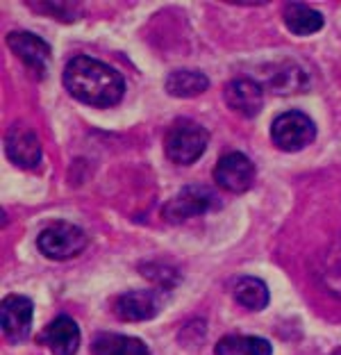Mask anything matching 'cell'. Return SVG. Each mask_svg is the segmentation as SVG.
Returning <instances> with one entry per match:
<instances>
[{
    "instance_id": "cell-9",
    "label": "cell",
    "mask_w": 341,
    "mask_h": 355,
    "mask_svg": "<svg viewBox=\"0 0 341 355\" xmlns=\"http://www.w3.org/2000/svg\"><path fill=\"white\" fill-rule=\"evenodd\" d=\"M5 153L21 168H35L42 162V141H39L37 132L28 128L26 123H14L5 135Z\"/></svg>"
},
{
    "instance_id": "cell-2",
    "label": "cell",
    "mask_w": 341,
    "mask_h": 355,
    "mask_svg": "<svg viewBox=\"0 0 341 355\" xmlns=\"http://www.w3.org/2000/svg\"><path fill=\"white\" fill-rule=\"evenodd\" d=\"M209 132L191 119H177L164 135V153L173 164L198 162L207 148Z\"/></svg>"
},
{
    "instance_id": "cell-3",
    "label": "cell",
    "mask_w": 341,
    "mask_h": 355,
    "mask_svg": "<svg viewBox=\"0 0 341 355\" xmlns=\"http://www.w3.org/2000/svg\"><path fill=\"white\" fill-rule=\"evenodd\" d=\"M87 232L76 223L69 221H53L39 232L37 248L48 260L64 262L80 255L87 248Z\"/></svg>"
},
{
    "instance_id": "cell-1",
    "label": "cell",
    "mask_w": 341,
    "mask_h": 355,
    "mask_svg": "<svg viewBox=\"0 0 341 355\" xmlns=\"http://www.w3.org/2000/svg\"><path fill=\"white\" fill-rule=\"evenodd\" d=\"M64 87L76 101L98 110L119 105L125 94L123 76L110 64L89 58V55H78L67 64Z\"/></svg>"
},
{
    "instance_id": "cell-8",
    "label": "cell",
    "mask_w": 341,
    "mask_h": 355,
    "mask_svg": "<svg viewBox=\"0 0 341 355\" xmlns=\"http://www.w3.org/2000/svg\"><path fill=\"white\" fill-rule=\"evenodd\" d=\"M32 312L35 305L28 296L7 294L0 303V324H3V335L10 344H21L28 340L32 330Z\"/></svg>"
},
{
    "instance_id": "cell-17",
    "label": "cell",
    "mask_w": 341,
    "mask_h": 355,
    "mask_svg": "<svg viewBox=\"0 0 341 355\" xmlns=\"http://www.w3.org/2000/svg\"><path fill=\"white\" fill-rule=\"evenodd\" d=\"M271 342L255 335H225L214 346V355H271Z\"/></svg>"
},
{
    "instance_id": "cell-16",
    "label": "cell",
    "mask_w": 341,
    "mask_h": 355,
    "mask_svg": "<svg viewBox=\"0 0 341 355\" xmlns=\"http://www.w3.org/2000/svg\"><path fill=\"white\" fill-rule=\"evenodd\" d=\"M94 355H150L148 346L137 337L119 333H100L91 342Z\"/></svg>"
},
{
    "instance_id": "cell-12",
    "label": "cell",
    "mask_w": 341,
    "mask_h": 355,
    "mask_svg": "<svg viewBox=\"0 0 341 355\" xmlns=\"http://www.w3.org/2000/svg\"><path fill=\"white\" fill-rule=\"evenodd\" d=\"M39 344H44L53 355H76L80 349V328L69 314H60L42 330Z\"/></svg>"
},
{
    "instance_id": "cell-4",
    "label": "cell",
    "mask_w": 341,
    "mask_h": 355,
    "mask_svg": "<svg viewBox=\"0 0 341 355\" xmlns=\"http://www.w3.org/2000/svg\"><path fill=\"white\" fill-rule=\"evenodd\" d=\"M221 200L218 196L202 184H186L180 191L175 193L173 198L168 200L161 209V219L166 223H184L193 219V216H200V214H207L212 209H218Z\"/></svg>"
},
{
    "instance_id": "cell-19",
    "label": "cell",
    "mask_w": 341,
    "mask_h": 355,
    "mask_svg": "<svg viewBox=\"0 0 341 355\" xmlns=\"http://www.w3.org/2000/svg\"><path fill=\"white\" fill-rule=\"evenodd\" d=\"M332 355H341V346H339V349H337L335 353H332Z\"/></svg>"
},
{
    "instance_id": "cell-15",
    "label": "cell",
    "mask_w": 341,
    "mask_h": 355,
    "mask_svg": "<svg viewBox=\"0 0 341 355\" xmlns=\"http://www.w3.org/2000/svg\"><path fill=\"white\" fill-rule=\"evenodd\" d=\"M232 296L241 308H246L250 312H259L269 305V287L264 280H259L255 276H243L237 278L232 285Z\"/></svg>"
},
{
    "instance_id": "cell-18",
    "label": "cell",
    "mask_w": 341,
    "mask_h": 355,
    "mask_svg": "<svg viewBox=\"0 0 341 355\" xmlns=\"http://www.w3.org/2000/svg\"><path fill=\"white\" fill-rule=\"evenodd\" d=\"M209 89V78L200 71H173L166 78V94L173 98H193Z\"/></svg>"
},
{
    "instance_id": "cell-7",
    "label": "cell",
    "mask_w": 341,
    "mask_h": 355,
    "mask_svg": "<svg viewBox=\"0 0 341 355\" xmlns=\"http://www.w3.org/2000/svg\"><path fill=\"white\" fill-rule=\"evenodd\" d=\"M257 168L253 159L239 150H230L214 166V180L221 189L230 193H243L253 187Z\"/></svg>"
},
{
    "instance_id": "cell-10",
    "label": "cell",
    "mask_w": 341,
    "mask_h": 355,
    "mask_svg": "<svg viewBox=\"0 0 341 355\" xmlns=\"http://www.w3.org/2000/svg\"><path fill=\"white\" fill-rule=\"evenodd\" d=\"M225 105L239 116L253 119L264 107V87L253 78H232L223 89Z\"/></svg>"
},
{
    "instance_id": "cell-6",
    "label": "cell",
    "mask_w": 341,
    "mask_h": 355,
    "mask_svg": "<svg viewBox=\"0 0 341 355\" xmlns=\"http://www.w3.org/2000/svg\"><path fill=\"white\" fill-rule=\"evenodd\" d=\"M166 303V294L159 289H134L114 298L112 310L121 321H148L155 319Z\"/></svg>"
},
{
    "instance_id": "cell-5",
    "label": "cell",
    "mask_w": 341,
    "mask_h": 355,
    "mask_svg": "<svg viewBox=\"0 0 341 355\" xmlns=\"http://www.w3.org/2000/svg\"><path fill=\"white\" fill-rule=\"evenodd\" d=\"M316 137L314 121L300 110L282 112L271 123V141L275 148L284 153H296L310 146Z\"/></svg>"
},
{
    "instance_id": "cell-14",
    "label": "cell",
    "mask_w": 341,
    "mask_h": 355,
    "mask_svg": "<svg viewBox=\"0 0 341 355\" xmlns=\"http://www.w3.org/2000/svg\"><path fill=\"white\" fill-rule=\"evenodd\" d=\"M282 21L291 35L296 37H307L319 32L326 26V19H323L321 12L312 10L310 5L303 3H287L282 7Z\"/></svg>"
},
{
    "instance_id": "cell-13",
    "label": "cell",
    "mask_w": 341,
    "mask_h": 355,
    "mask_svg": "<svg viewBox=\"0 0 341 355\" xmlns=\"http://www.w3.org/2000/svg\"><path fill=\"white\" fill-rule=\"evenodd\" d=\"M264 83L273 94H298L305 92L310 87V78L305 76V71L298 67L296 62H280L275 67L264 69Z\"/></svg>"
},
{
    "instance_id": "cell-11",
    "label": "cell",
    "mask_w": 341,
    "mask_h": 355,
    "mask_svg": "<svg viewBox=\"0 0 341 355\" xmlns=\"http://www.w3.org/2000/svg\"><path fill=\"white\" fill-rule=\"evenodd\" d=\"M7 46L37 78H44L48 60H51V46L42 37L32 35V32H10L7 35Z\"/></svg>"
}]
</instances>
